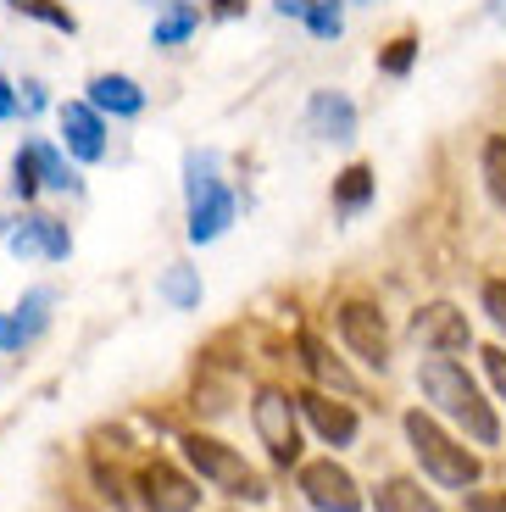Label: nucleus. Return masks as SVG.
<instances>
[{
  "mask_svg": "<svg viewBox=\"0 0 506 512\" xmlns=\"http://www.w3.org/2000/svg\"><path fill=\"white\" fill-rule=\"evenodd\" d=\"M418 390H423V401H429L440 418H451L456 429L473 440V446H501V418H495V407L484 401L479 379H473L456 357H429L423 362Z\"/></svg>",
  "mask_w": 506,
  "mask_h": 512,
  "instance_id": "nucleus-1",
  "label": "nucleus"
},
{
  "mask_svg": "<svg viewBox=\"0 0 506 512\" xmlns=\"http://www.w3.org/2000/svg\"><path fill=\"white\" fill-rule=\"evenodd\" d=\"M184 201H190V240L212 245L228 223L240 218V195L223 184V156L212 145L184 151Z\"/></svg>",
  "mask_w": 506,
  "mask_h": 512,
  "instance_id": "nucleus-2",
  "label": "nucleus"
},
{
  "mask_svg": "<svg viewBox=\"0 0 506 512\" xmlns=\"http://www.w3.org/2000/svg\"><path fill=\"white\" fill-rule=\"evenodd\" d=\"M401 429H406V446H412V457L423 462V474L434 479V485H445V490H473L484 479V462L473 457L468 446L456 435H445L440 423H434V412H423V407H412L401 418Z\"/></svg>",
  "mask_w": 506,
  "mask_h": 512,
  "instance_id": "nucleus-3",
  "label": "nucleus"
},
{
  "mask_svg": "<svg viewBox=\"0 0 506 512\" xmlns=\"http://www.w3.org/2000/svg\"><path fill=\"white\" fill-rule=\"evenodd\" d=\"M184 462H190L206 485L223 490V496H234V501H267V479L256 474V468L234 446H228V440L190 429V435H184Z\"/></svg>",
  "mask_w": 506,
  "mask_h": 512,
  "instance_id": "nucleus-4",
  "label": "nucleus"
},
{
  "mask_svg": "<svg viewBox=\"0 0 506 512\" xmlns=\"http://www.w3.org/2000/svg\"><path fill=\"white\" fill-rule=\"evenodd\" d=\"M251 423H256V440L267 446V457L279 462V468H295V462H301V407H295L290 390L262 384L251 396Z\"/></svg>",
  "mask_w": 506,
  "mask_h": 512,
  "instance_id": "nucleus-5",
  "label": "nucleus"
},
{
  "mask_svg": "<svg viewBox=\"0 0 506 512\" xmlns=\"http://www.w3.org/2000/svg\"><path fill=\"white\" fill-rule=\"evenodd\" d=\"M0 240L12 245V256H23V262H67V256H73V234H67V223L51 218V212L6 218L0 223Z\"/></svg>",
  "mask_w": 506,
  "mask_h": 512,
  "instance_id": "nucleus-6",
  "label": "nucleus"
},
{
  "mask_svg": "<svg viewBox=\"0 0 506 512\" xmlns=\"http://www.w3.org/2000/svg\"><path fill=\"white\" fill-rule=\"evenodd\" d=\"M301 474H295V485H301V496L312 501L317 512H362L367 496L362 485L351 479V468H340L334 457H317V462H295Z\"/></svg>",
  "mask_w": 506,
  "mask_h": 512,
  "instance_id": "nucleus-7",
  "label": "nucleus"
},
{
  "mask_svg": "<svg viewBox=\"0 0 506 512\" xmlns=\"http://www.w3.org/2000/svg\"><path fill=\"white\" fill-rule=\"evenodd\" d=\"M412 346L429 351V357H456V351L473 346V323L462 307H451V301H429V307L412 312Z\"/></svg>",
  "mask_w": 506,
  "mask_h": 512,
  "instance_id": "nucleus-8",
  "label": "nucleus"
},
{
  "mask_svg": "<svg viewBox=\"0 0 506 512\" xmlns=\"http://www.w3.org/2000/svg\"><path fill=\"white\" fill-rule=\"evenodd\" d=\"M340 340L367 362V368H379V373L390 368V323H384V312L373 307V301H362V295L340 301Z\"/></svg>",
  "mask_w": 506,
  "mask_h": 512,
  "instance_id": "nucleus-9",
  "label": "nucleus"
},
{
  "mask_svg": "<svg viewBox=\"0 0 506 512\" xmlns=\"http://www.w3.org/2000/svg\"><path fill=\"white\" fill-rule=\"evenodd\" d=\"M134 485H140L145 512H195V507H201V485H195L178 462H167V457L145 462Z\"/></svg>",
  "mask_w": 506,
  "mask_h": 512,
  "instance_id": "nucleus-10",
  "label": "nucleus"
},
{
  "mask_svg": "<svg viewBox=\"0 0 506 512\" xmlns=\"http://www.w3.org/2000/svg\"><path fill=\"white\" fill-rule=\"evenodd\" d=\"M295 407L306 412V423H312L317 435H323V446H351L356 440V429H362V423H356V412H351V401H334L329 390H301V396H295Z\"/></svg>",
  "mask_w": 506,
  "mask_h": 512,
  "instance_id": "nucleus-11",
  "label": "nucleus"
},
{
  "mask_svg": "<svg viewBox=\"0 0 506 512\" xmlns=\"http://www.w3.org/2000/svg\"><path fill=\"white\" fill-rule=\"evenodd\" d=\"M56 117H62L67 156H73V162H101V156H106V117L95 112L89 101H67Z\"/></svg>",
  "mask_w": 506,
  "mask_h": 512,
  "instance_id": "nucleus-12",
  "label": "nucleus"
},
{
  "mask_svg": "<svg viewBox=\"0 0 506 512\" xmlns=\"http://www.w3.org/2000/svg\"><path fill=\"white\" fill-rule=\"evenodd\" d=\"M301 368L312 373V384L317 390H329V396H362V379H356V373L345 368L317 334H301Z\"/></svg>",
  "mask_w": 506,
  "mask_h": 512,
  "instance_id": "nucleus-13",
  "label": "nucleus"
},
{
  "mask_svg": "<svg viewBox=\"0 0 506 512\" xmlns=\"http://www.w3.org/2000/svg\"><path fill=\"white\" fill-rule=\"evenodd\" d=\"M306 128H312L317 140H351L356 134V101L340 90H317L306 101Z\"/></svg>",
  "mask_w": 506,
  "mask_h": 512,
  "instance_id": "nucleus-14",
  "label": "nucleus"
},
{
  "mask_svg": "<svg viewBox=\"0 0 506 512\" xmlns=\"http://www.w3.org/2000/svg\"><path fill=\"white\" fill-rule=\"evenodd\" d=\"M84 101L95 106L101 117H140L145 112V90L128 73H95Z\"/></svg>",
  "mask_w": 506,
  "mask_h": 512,
  "instance_id": "nucleus-15",
  "label": "nucleus"
},
{
  "mask_svg": "<svg viewBox=\"0 0 506 512\" xmlns=\"http://www.w3.org/2000/svg\"><path fill=\"white\" fill-rule=\"evenodd\" d=\"M17 151L28 156V167H34L39 190H62V195H78V190H84V179H78L73 167H67V156L56 151L51 140H23Z\"/></svg>",
  "mask_w": 506,
  "mask_h": 512,
  "instance_id": "nucleus-16",
  "label": "nucleus"
},
{
  "mask_svg": "<svg viewBox=\"0 0 506 512\" xmlns=\"http://www.w3.org/2000/svg\"><path fill=\"white\" fill-rule=\"evenodd\" d=\"M373 512H440V501H434L418 479L395 474V479H384V485L373 490Z\"/></svg>",
  "mask_w": 506,
  "mask_h": 512,
  "instance_id": "nucleus-17",
  "label": "nucleus"
},
{
  "mask_svg": "<svg viewBox=\"0 0 506 512\" xmlns=\"http://www.w3.org/2000/svg\"><path fill=\"white\" fill-rule=\"evenodd\" d=\"M195 28H201V6H195V0H167L151 23V39L156 45H184Z\"/></svg>",
  "mask_w": 506,
  "mask_h": 512,
  "instance_id": "nucleus-18",
  "label": "nucleus"
},
{
  "mask_svg": "<svg viewBox=\"0 0 506 512\" xmlns=\"http://www.w3.org/2000/svg\"><path fill=\"white\" fill-rule=\"evenodd\" d=\"M51 307H56V290H51V284H34V290H23V301H17V312H12L17 334H23V346H34L39 334H45Z\"/></svg>",
  "mask_w": 506,
  "mask_h": 512,
  "instance_id": "nucleus-19",
  "label": "nucleus"
},
{
  "mask_svg": "<svg viewBox=\"0 0 506 512\" xmlns=\"http://www.w3.org/2000/svg\"><path fill=\"white\" fill-rule=\"evenodd\" d=\"M156 295L178 312H195L201 307V273H195L190 262H173V268L162 273V284H156Z\"/></svg>",
  "mask_w": 506,
  "mask_h": 512,
  "instance_id": "nucleus-20",
  "label": "nucleus"
},
{
  "mask_svg": "<svg viewBox=\"0 0 506 512\" xmlns=\"http://www.w3.org/2000/svg\"><path fill=\"white\" fill-rule=\"evenodd\" d=\"M367 201H373V167L351 162L340 179H334V206H340V212H362Z\"/></svg>",
  "mask_w": 506,
  "mask_h": 512,
  "instance_id": "nucleus-21",
  "label": "nucleus"
},
{
  "mask_svg": "<svg viewBox=\"0 0 506 512\" xmlns=\"http://www.w3.org/2000/svg\"><path fill=\"white\" fill-rule=\"evenodd\" d=\"M12 12H23V17H34V23H45V28H56V34H78V17L67 12L62 0H6Z\"/></svg>",
  "mask_w": 506,
  "mask_h": 512,
  "instance_id": "nucleus-22",
  "label": "nucleus"
},
{
  "mask_svg": "<svg viewBox=\"0 0 506 512\" xmlns=\"http://www.w3.org/2000/svg\"><path fill=\"white\" fill-rule=\"evenodd\" d=\"M301 23L312 28L317 39H340L345 34V0H306Z\"/></svg>",
  "mask_w": 506,
  "mask_h": 512,
  "instance_id": "nucleus-23",
  "label": "nucleus"
},
{
  "mask_svg": "<svg viewBox=\"0 0 506 512\" xmlns=\"http://www.w3.org/2000/svg\"><path fill=\"white\" fill-rule=\"evenodd\" d=\"M479 167H484V190L506 206V134H490V140H484Z\"/></svg>",
  "mask_w": 506,
  "mask_h": 512,
  "instance_id": "nucleus-24",
  "label": "nucleus"
},
{
  "mask_svg": "<svg viewBox=\"0 0 506 512\" xmlns=\"http://www.w3.org/2000/svg\"><path fill=\"white\" fill-rule=\"evenodd\" d=\"M412 62H418V39H412V34L390 39V45L379 51V73H390V78H406V73H412Z\"/></svg>",
  "mask_w": 506,
  "mask_h": 512,
  "instance_id": "nucleus-25",
  "label": "nucleus"
},
{
  "mask_svg": "<svg viewBox=\"0 0 506 512\" xmlns=\"http://www.w3.org/2000/svg\"><path fill=\"white\" fill-rule=\"evenodd\" d=\"M479 301H484V312H490L495 329H506V279H484Z\"/></svg>",
  "mask_w": 506,
  "mask_h": 512,
  "instance_id": "nucleus-26",
  "label": "nucleus"
},
{
  "mask_svg": "<svg viewBox=\"0 0 506 512\" xmlns=\"http://www.w3.org/2000/svg\"><path fill=\"white\" fill-rule=\"evenodd\" d=\"M479 357H484V373H490V384H495V396L506 401V351H501V346H484Z\"/></svg>",
  "mask_w": 506,
  "mask_h": 512,
  "instance_id": "nucleus-27",
  "label": "nucleus"
},
{
  "mask_svg": "<svg viewBox=\"0 0 506 512\" xmlns=\"http://www.w3.org/2000/svg\"><path fill=\"white\" fill-rule=\"evenodd\" d=\"M468 512H506V490H462Z\"/></svg>",
  "mask_w": 506,
  "mask_h": 512,
  "instance_id": "nucleus-28",
  "label": "nucleus"
},
{
  "mask_svg": "<svg viewBox=\"0 0 506 512\" xmlns=\"http://www.w3.org/2000/svg\"><path fill=\"white\" fill-rule=\"evenodd\" d=\"M39 106H45V84H34V78H28V84H23V95H17V112H28V117H34Z\"/></svg>",
  "mask_w": 506,
  "mask_h": 512,
  "instance_id": "nucleus-29",
  "label": "nucleus"
},
{
  "mask_svg": "<svg viewBox=\"0 0 506 512\" xmlns=\"http://www.w3.org/2000/svg\"><path fill=\"white\" fill-rule=\"evenodd\" d=\"M0 351H23V334H17L12 312H0Z\"/></svg>",
  "mask_w": 506,
  "mask_h": 512,
  "instance_id": "nucleus-30",
  "label": "nucleus"
},
{
  "mask_svg": "<svg viewBox=\"0 0 506 512\" xmlns=\"http://www.w3.org/2000/svg\"><path fill=\"white\" fill-rule=\"evenodd\" d=\"M6 117H17V90H12V78H0V123Z\"/></svg>",
  "mask_w": 506,
  "mask_h": 512,
  "instance_id": "nucleus-31",
  "label": "nucleus"
},
{
  "mask_svg": "<svg viewBox=\"0 0 506 512\" xmlns=\"http://www.w3.org/2000/svg\"><path fill=\"white\" fill-rule=\"evenodd\" d=\"M273 6H279V17H301L306 12V0H273Z\"/></svg>",
  "mask_w": 506,
  "mask_h": 512,
  "instance_id": "nucleus-32",
  "label": "nucleus"
},
{
  "mask_svg": "<svg viewBox=\"0 0 506 512\" xmlns=\"http://www.w3.org/2000/svg\"><path fill=\"white\" fill-rule=\"evenodd\" d=\"M212 6H217L223 17H240V12H245V0H212Z\"/></svg>",
  "mask_w": 506,
  "mask_h": 512,
  "instance_id": "nucleus-33",
  "label": "nucleus"
},
{
  "mask_svg": "<svg viewBox=\"0 0 506 512\" xmlns=\"http://www.w3.org/2000/svg\"><path fill=\"white\" fill-rule=\"evenodd\" d=\"M495 17H501V23H506V0H501V6H495Z\"/></svg>",
  "mask_w": 506,
  "mask_h": 512,
  "instance_id": "nucleus-34",
  "label": "nucleus"
},
{
  "mask_svg": "<svg viewBox=\"0 0 506 512\" xmlns=\"http://www.w3.org/2000/svg\"><path fill=\"white\" fill-rule=\"evenodd\" d=\"M356 6H379V0H356Z\"/></svg>",
  "mask_w": 506,
  "mask_h": 512,
  "instance_id": "nucleus-35",
  "label": "nucleus"
}]
</instances>
